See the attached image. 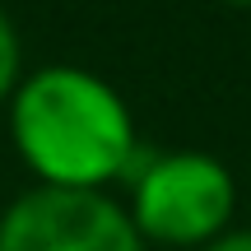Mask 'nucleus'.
Listing matches in <instances>:
<instances>
[{"instance_id":"4","label":"nucleus","mask_w":251,"mask_h":251,"mask_svg":"<svg viewBox=\"0 0 251 251\" xmlns=\"http://www.w3.org/2000/svg\"><path fill=\"white\" fill-rule=\"evenodd\" d=\"M24 37H19L14 19L0 9V107H9V98H14V89L24 84Z\"/></svg>"},{"instance_id":"2","label":"nucleus","mask_w":251,"mask_h":251,"mask_svg":"<svg viewBox=\"0 0 251 251\" xmlns=\"http://www.w3.org/2000/svg\"><path fill=\"white\" fill-rule=\"evenodd\" d=\"M126 214L144 247L200 251L224 237L237 219V177L205 149L140 153L126 177Z\"/></svg>"},{"instance_id":"3","label":"nucleus","mask_w":251,"mask_h":251,"mask_svg":"<svg viewBox=\"0 0 251 251\" xmlns=\"http://www.w3.org/2000/svg\"><path fill=\"white\" fill-rule=\"evenodd\" d=\"M0 251H149L107 191L28 186L0 209Z\"/></svg>"},{"instance_id":"1","label":"nucleus","mask_w":251,"mask_h":251,"mask_svg":"<svg viewBox=\"0 0 251 251\" xmlns=\"http://www.w3.org/2000/svg\"><path fill=\"white\" fill-rule=\"evenodd\" d=\"M9 144L37 186L112 191L140 163L135 112L117 84L84 65H37L9 98Z\"/></svg>"},{"instance_id":"6","label":"nucleus","mask_w":251,"mask_h":251,"mask_svg":"<svg viewBox=\"0 0 251 251\" xmlns=\"http://www.w3.org/2000/svg\"><path fill=\"white\" fill-rule=\"evenodd\" d=\"M224 5H233V9H251V0H224Z\"/></svg>"},{"instance_id":"5","label":"nucleus","mask_w":251,"mask_h":251,"mask_svg":"<svg viewBox=\"0 0 251 251\" xmlns=\"http://www.w3.org/2000/svg\"><path fill=\"white\" fill-rule=\"evenodd\" d=\"M200 251H251V228H228L224 237H214L209 247H200Z\"/></svg>"}]
</instances>
